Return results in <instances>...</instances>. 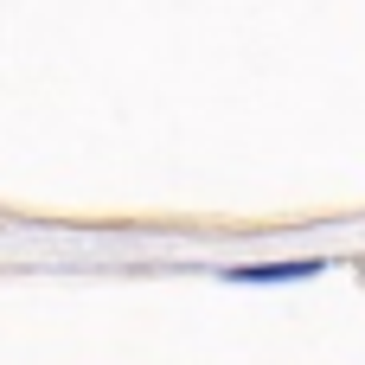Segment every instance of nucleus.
<instances>
[{"label":"nucleus","mask_w":365,"mask_h":365,"mask_svg":"<svg viewBox=\"0 0 365 365\" xmlns=\"http://www.w3.org/2000/svg\"><path fill=\"white\" fill-rule=\"evenodd\" d=\"M321 276V263H244L231 269V282H308Z\"/></svg>","instance_id":"1"}]
</instances>
